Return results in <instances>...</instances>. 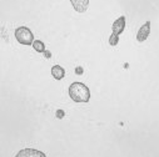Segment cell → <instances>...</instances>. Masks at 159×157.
Wrapping results in <instances>:
<instances>
[{
	"instance_id": "9",
	"label": "cell",
	"mask_w": 159,
	"mask_h": 157,
	"mask_svg": "<svg viewBox=\"0 0 159 157\" xmlns=\"http://www.w3.org/2000/svg\"><path fill=\"white\" fill-rule=\"evenodd\" d=\"M109 44L111 45V46H115V45H118V41H119V35H116V34H113L111 32V35L109 36Z\"/></svg>"
},
{
	"instance_id": "5",
	"label": "cell",
	"mask_w": 159,
	"mask_h": 157,
	"mask_svg": "<svg viewBox=\"0 0 159 157\" xmlns=\"http://www.w3.org/2000/svg\"><path fill=\"white\" fill-rule=\"evenodd\" d=\"M125 29V16H120L118 18L114 23H113V26H111V30H113V34H122Z\"/></svg>"
},
{
	"instance_id": "8",
	"label": "cell",
	"mask_w": 159,
	"mask_h": 157,
	"mask_svg": "<svg viewBox=\"0 0 159 157\" xmlns=\"http://www.w3.org/2000/svg\"><path fill=\"white\" fill-rule=\"evenodd\" d=\"M33 49H34L35 51H38V53H44V51H45V45H44V43L40 41V40H34V43H33Z\"/></svg>"
},
{
	"instance_id": "1",
	"label": "cell",
	"mask_w": 159,
	"mask_h": 157,
	"mask_svg": "<svg viewBox=\"0 0 159 157\" xmlns=\"http://www.w3.org/2000/svg\"><path fill=\"white\" fill-rule=\"evenodd\" d=\"M69 96L74 102H88L90 100V91L83 83H73L69 86Z\"/></svg>"
},
{
	"instance_id": "4",
	"label": "cell",
	"mask_w": 159,
	"mask_h": 157,
	"mask_svg": "<svg viewBox=\"0 0 159 157\" xmlns=\"http://www.w3.org/2000/svg\"><path fill=\"white\" fill-rule=\"evenodd\" d=\"M149 34H150V21H147V23L139 29V31H138V34H137V40H138L139 43L145 41L147 39H148V36H149Z\"/></svg>"
},
{
	"instance_id": "7",
	"label": "cell",
	"mask_w": 159,
	"mask_h": 157,
	"mask_svg": "<svg viewBox=\"0 0 159 157\" xmlns=\"http://www.w3.org/2000/svg\"><path fill=\"white\" fill-rule=\"evenodd\" d=\"M52 75H53V77L55 78V80H61V78L64 77V75H65V70L59 65H54L52 67Z\"/></svg>"
},
{
	"instance_id": "6",
	"label": "cell",
	"mask_w": 159,
	"mask_h": 157,
	"mask_svg": "<svg viewBox=\"0 0 159 157\" xmlns=\"http://www.w3.org/2000/svg\"><path fill=\"white\" fill-rule=\"evenodd\" d=\"M73 8L78 11V13H84L87 11L88 6H89V0H70Z\"/></svg>"
},
{
	"instance_id": "3",
	"label": "cell",
	"mask_w": 159,
	"mask_h": 157,
	"mask_svg": "<svg viewBox=\"0 0 159 157\" xmlns=\"http://www.w3.org/2000/svg\"><path fill=\"white\" fill-rule=\"evenodd\" d=\"M15 157H47V155L35 148H23L15 155Z\"/></svg>"
},
{
	"instance_id": "2",
	"label": "cell",
	"mask_w": 159,
	"mask_h": 157,
	"mask_svg": "<svg viewBox=\"0 0 159 157\" xmlns=\"http://www.w3.org/2000/svg\"><path fill=\"white\" fill-rule=\"evenodd\" d=\"M15 39L21 45H28L29 46V45H33V43H34L33 32L26 26H19L15 30Z\"/></svg>"
}]
</instances>
